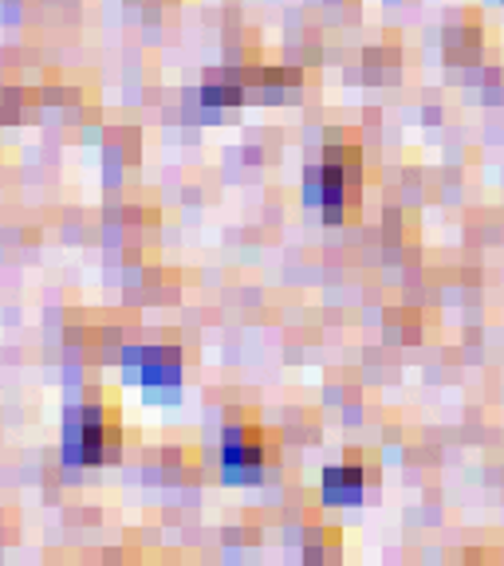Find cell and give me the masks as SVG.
Wrapping results in <instances>:
<instances>
[{"instance_id":"277c9868","label":"cell","mask_w":504,"mask_h":566,"mask_svg":"<svg viewBox=\"0 0 504 566\" xmlns=\"http://www.w3.org/2000/svg\"><path fill=\"white\" fill-rule=\"evenodd\" d=\"M324 499L327 504H359L363 499V472L359 469H327L324 472Z\"/></svg>"},{"instance_id":"6da1fadb","label":"cell","mask_w":504,"mask_h":566,"mask_svg":"<svg viewBox=\"0 0 504 566\" xmlns=\"http://www.w3.org/2000/svg\"><path fill=\"white\" fill-rule=\"evenodd\" d=\"M107 410H80V417H71L68 425V464H99L107 457L110 429H107Z\"/></svg>"},{"instance_id":"3957f363","label":"cell","mask_w":504,"mask_h":566,"mask_svg":"<svg viewBox=\"0 0 504 566\" xmlns=\"http://www.w3.org/2000/svg\"><path fill=\"white\" fill-rule=\"evenodd\" d=\"M351 181L343 177L339 166H319V169H307V201L319 209H339L343 205V197L351 193Z\"/></svg>"},{"instance_id":"5b68a950","label":"cell","mask_w":504,"mask_h":566,"mask_svg":"<svg viewBox=\"0 0 504 566\" xmlns=\"http://www.w3.org/2000/svg\"><path fill=\"white\" fill-rule=\"evenodd\" d=\"M181 374V362L174 351H154L146 358V366H142V378H146V386H174Z\"/></svg>"},{"instance_id":"7a4b0ae2","label":"cell","mask_w":504,"mask_h":566,"mask_svg":"<svg viewBox=\"0 0 504 566\" xmlns=\"http://www.w3.org/2000/svg\"><path fill=\"white\" fill-rule=\"evenodd\" d=\"M225 472L228 480H257L265 469V445H260V433L241 425V429L225 433Z\"/></svg>"}]
</instances>
